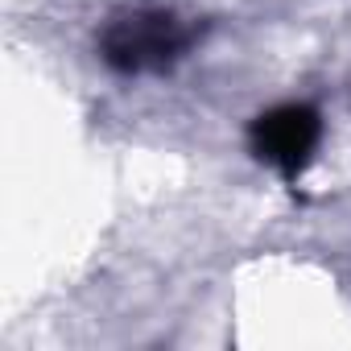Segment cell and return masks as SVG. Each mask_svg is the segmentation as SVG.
Listing matches in <instances>:
<instances>
[{
    "label": "cell",
    "mask_w": 351,
    "mask_h": 351,
    "mask_svg": "<svg viewBox=\"0 0 351 351\" xmlns=\"http://www.w3.org/2000/svg\"><path fill=\"white\" fill-rule=\"evenodd\" d=\"M318 145H322V116L314 104L285 99L248 120V153L273 173H281L285 182H298L310 169Z\"/></svg>",
    "instance_id": "7a4b0ae2"
},
{
    "label": "cell",
    "mask_w": 351,
    "mask_h": 351,
    "mask_svg": "<svg viewBox=\"0 0 351 351\" xmlns=\"http://www.w3.org/2000/svg\"><path fill=\"white\" fill-rule=\"evenodd\" d=\"M199 38H203V21L178 9L128 5V9H116L99 25L95 54L112 75L149 79V75H169L178 62H186Z\"/></svg>",
    "instance_id": "6da1fadb"
}]
</instances>
